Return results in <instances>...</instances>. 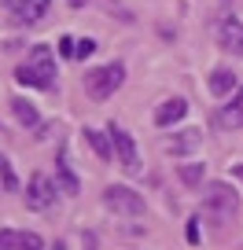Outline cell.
<instances>
[{
	"mask_svg": "<svg viewBox=\"0 0 243 250\" xmlns=\"http://www.w3.org/2000/svg\"><path fill=\"white\" fill-rule=\"evenodd\" d=\"M55 55L48 44H33L26 62H19L15 70V81L19 85H33V88H55Z\"/></svg>",
	"mask_w": 243,
	"mask_h": 250,
	"instance_id": "1",
	"label": "cell"
},
{
	"mask_svg": "<svg viewBox=\"0 0 243 250\" xmlns=\"http://www.w3.org/2000/svg\"><path fill=\"white\" fill-rule=\"evenodd\" d=\"M236 210H240V195H236V188H228L225 180H214V184L203 188V213L210 221L225 225V221L236 217Z\"/></svg>",
	"mask_w": 243,
	"mask_h": 250,
	"instance_id": "2",
	"label": "cell"
},
{
	"mask_svg": "<svg viewBox=\"0 0 243 250\" xmlns=\"http://www.w3.org/2000/svg\"><path fill=\"white\" fill-rule=\"evenodd\" d=\"M122 81H126V66L122 62H107V66H96V70L85 74V92L92 100H110L122 88Z\"/></svg>",
	"mask_w": 243,
	"mask_h": 250,
	"instance_id": "3",
	"label": "cell"
},
{
	"mask_svg": "<svg viewBox=\"0 0 243 250\" xmlns=\"http://www.w3.org/2000/svg\"><path fill=\"white\" fill-rule=\"evenodd\" d=\"M103 206L107 210H114L118 217H144V195L140 191H133L129 184H110L103 188Z\"/></svg>",
	"mask_w": 243,
	"mask_h": 250,
	"instance_id": "4",
	"label": "cell"
},
{
	"mask_svg": "<svg viewBox=\"0 0 243 250\" xmlns=\"http://www.w3.org/2000/svg\"><path fill=\"white\" fill-rule=\"evenodd\" d=\"M107 133H110V144H114L118 166H122L129 177H133V173H140V158H136V144H133V136H129V129H122V125L110 122V125H107Z\"/></svg>",
	"mask_w": 243,
	"mask_h": 250,
	"instance_id": "5",
	"label": "cell"
},
{
	"mask_svg": "<svg viewBox=\"0 0 243 250\" xmlns=\"http://www.w3.org/2000/svg\"><path fill=\"white\" fill-rule=\"evenodd\" d=\"M52 203H55V184L44 173H33L30 184H26V206L30 210H48Z\"/></svg>",
	"mask_w": 243,
	"mask_h": 250,
	"instance_id": "6",
	"label": "cell"
},
{
	"mask_svg": "<svg viewBox=\"0 0 243 250\" xmlns=\"http://www.w3.org/2000/svg\"><path fill=\"white\" fill-rule=\"evenodd\" d=\"M218 44L225 48V52H232V55H243V22L240 19L225 15L218 22Z\"/></svg>",
	"mask_w": 243,
	"mask_h": 250,
	"instance_id": "7",
	"label": "cell"
},
{
	"mask_svg": "<svg viewBox=\"0 0 243 250\" xmlns=\"http://www.w3.org/2000/svg\"><path fill=\"white\" fill-rule=\"evenodd\" d=\"M11 8V19L15 22H37L41 15H48V4L52 0H4Z\"/></svg>",
	"mask_w": 243,
	"mask_h": 250,
	"instance_id": "8",
	"label": "cell"
},
{
	"mask_svg": "<svg viewBox=\"0 0 243 250\" xmlns=\"http://www.w3.org/2000/svg\"><path fill=\"white\" fill-rule=\"evenodd\" d=\"M184 114H188V103L180 100V96H173V100H162V103L155 107V125H158V129H170V125H177Z\"/></svg>",
	"mask_w": 243,
	"mask_h": 250,
	"instance_id": "9",
	"label": "cell"
},
{
	"mask_svg": "<svg viewBox=\"0 0 243 250\" xmlns=\"http://www.w3.org/2000/svg\"><path fill=\"white\" fill-rule=\"evenodd\" d=\"M218 125L221 129H243V88H236L232 100L218 110Z\"/></svg>",
	"mask_w": 243,
	"mask_h": 250,
	"instance_id": "10",
	"label": "cell"
},
{
	"mask_svg": "<svg viewBox=\"0 0 243 250\" xmlns=\"http://www.w3.org/2000/svg\"><path fill=\"white\" fill-rule=\"evenodd\" d=\"M55 177H59V191L63 195H78V177H74L70 169V158H66V147H59V155H55Z\"/></svg>",
	"mask_w": 243,
	"mask_h": 250,
	"instance_id": "11",
	"label": "cell"
},
{
	"mask_svg": "<svg viewBox=\"0 0 243 250\" xmlns=\"http://www.w3.org/2000/svg\"><path fill=\"white\" fill-rule=\"evenodd\" d=\"M199 144H203V129H180L170 140V155H192Z\"/></svg>",
	"mask_w": 243,
	"mask_h": 250,
	"instance_id": "12",
	"label": "cell"
},
{
	"mask_svg": "<svg viewBox=\"0 0 243 250\" xmlns=\"http://www.w3.org/2000/svg\"><path fill=\"white\" fill-rule=\"evenodd\" d=\"M85 140H88V147H92L96 155L103 158V162H110V158H114V144H110V133H100V129H85Z\"/></svg>",
	"mask_w": 243,
	"mask_h": 250,
	"instance_id": "13",
	"label": "cell"
},
{
	"mask_svg": "<svg viewBox=\"0 0 243 250\" xmlns=\"http://www.w3.org/2000/svg\"><path fill=\"white\" fill-rule=\"evenodd\" d=\"M11 110H15L19 125H26V129H37V125H41V114H37V107H33L30 100H22V96H15V100H11Z\"/></svg>",
	"mask_w": 243,
	"mask_h": 250,
	"instance_id": "14",
	"label": "cell"
},
{
	"mask_svg": "<svg viewBox=\"0 0 243 250\" xmlns=\"http://www.w3.org/2000/svg\"><path fill=\"white\" fill-rule=\"evenodd\" d=\"M232 88H236V74L228 70V66H218V70L210 74V92L225 100V96H232Z\"/></svg>",
	"mask_w": 243,
	"mask_h": 250,
	"instance_id": "15",
	"label": "cell"
},
{
	"mask_svg": "<svg viewBox=\"0 0 243 250\" xmlns=\"http://www.w3.org/2000/svg\"><path fill=\"white\" fill-rule=\"evenodd\" d=\"M177 177H180V184H184V188H199V184H203V177H206V162H180L177 166Z\"/></svg>",
	"mask_w": 243,
	"mask_h": 250,
	"instance_id": "16",
	"label": "cell"
},
{
	"mask_svg": "<svg viewBox=\"0 0 243 250\" xmlns=\"http://www.w3.org/2000/svg\"><path fill=\"white\" fill-rule=\"evenodd\" d=\"M0 188H4V191H19V177H15V169H11L8 155H0Z\"/></svg>",
	"mask_w": 243,
	"mask_h": 250,
	"instance_id": "17",
	"label": "cell"
},
{
	"mask_svg": "<svg viewBox=\"0 0 243 250\" xmlns=\"http://www.w3.org/2000/svg\"><path fill=\"white\" fill-rule=\"evenodd\" d=\"M19 250H44V239L37 232H22L19 235Z\"/></svg>",
	"mask_w": 243,
	"mask_h": 250,
	"instance_id": "18",
	"label": "cell"
},
{
	"mask_svg": "<svg viewBox=\"0 0 243 250\" xmlns=\"http://www.w3.org/2000/svg\"><path fill=\"white\" fill-rule=\"evenodd\" d=\"M19 235L15 228H0V250H19Z\"/></svg>",
	"mask_w": 243,
	"mask_h": 250,
	"instance_id": "19",
	"label": "cell"
},
{
	"mask_svg": "<svg viewBox=\"0 0 243 250\" xmlns=\"http://www.w3.org/2000/svg\"><path fill=\"white\" fill-rule=\"evenodd\" d=\"M92 52H96V41H92V37H81L78 48H74V59H88Z\"/></svg>",
	"mask_w": 243,
	"mask_h": 250,
	"instance_id": "20",
	"label": "cell"
},
{
	"mask_svg": "<svg viewBox=\"0 0 243 250\" xmlns=\"http://www.w3.org/2000/svg\"><path fill=\"white\" fill-rule=\"evenodd\" d=\"M74 48H78V41H74V37H59V55L74 59Z\"/></svg>",
	"mask_w": 243,
	"mask_h": 250,
	"instance_id": "21",
	"label": "cell"
},
{
	"mask_svg": "<svg viewBox=\"0 0 243 250\" xmlns=\"http://www.w3.org/2000/svg\"><path fill=\"white\" fill-rule=\"evenodd\" d=\"M184 235H188V243H199V217H192V221H188Z\"/></svg>",
	"mask_w": 243,
	"mask_h": 250,
	"instance_id": "22",
	"label": "cell"
},
{
	"mask_svg": "<svg viewBox=\"0 0 243 250\" xmlns=\"http://www.w3.org/2000/svg\"><path fill=\"white\" fill-rule=\"evenodd\" d=\"M232 177H236V180L243 184V162H236V166H232Z\"/></svg>",
	"mask_w": 243,
	"mask_h": 250,
	"instance_id": "23",
	"label": "cell"
},
{
	"mask_svg": "<svg viewBox=\"0 0 243 250\" xmlns=\"http://www.w3.org/2000/svg\"><path fill=\"white\" fill-rule=\"evenodd\" d=\"M66 4H70V8H81V4H85V0H66Z\"/></svg>",
	"mask_w": 243,
	"mask_h": 250,
	"instance_id": "24",
	"label": "cell"
},
{
	"mask_svg": "<svg viewBox=\"0 0 243 250\" xmlns=\"http://www.w3.org/2000/svg\"><path fill=\"white\" fill-rule=\"evenodd\" d=\"M52 250H66V247H63V243H55V247H52Z\"/></svg>",
	"mask_w": 243,
	"mask_h": 250,
	"instance_id": "25",
	"label": "cell"
}]
</instances>
